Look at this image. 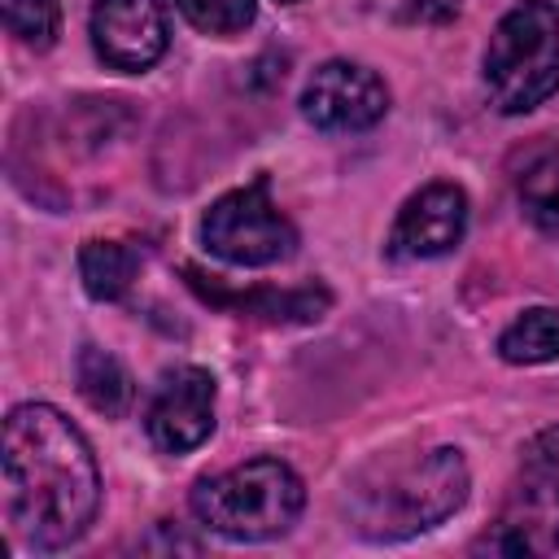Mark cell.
<instances>
[{
    "label": "cell",
    "instance_id": "obj_12",
    "mask_svg": "<svg viewBox=\"0 0 559 559\" xmlns=\"http://www.w3.org/2000/svg\"><path fill=\"white\" fill-rule=\"evenodd\" d=\"M507 175L528 223L546 236H559V140L533 135L515 144L507 157Z\"/></svg>",
    "mask_w": 559,
    "mask_h": 559
},
{
    "label": "cell",
    "instance_id": "obj_17",
    "mask_svg": "<svg viewBox=\"0 0 559 559\" xmlns=\"http://www.w3.org/2000/svg\"><path fill=\"white\" fill-rule=\"evenodd\" d=\"M175 4L205 35H240L258 17V0H175Z\"/></svg>",
    "mask_w": 559,
    "mask_h": 559
},
{
    "label": "cell",
    "instance_id": "obj_1",
    "mask_svg": "<svg viewBox=\"0 0 559 559\" xmlns=\"http://www.w3.org/2000/svg\"><path fill=\"white\" fill-rule=\"evenodd\" d=\"M100 507V472L87 437L48 402H22L4 419V520L31 550L79 542Z\"/></svg>",
    "mask_w": 559,
    "mask_h": 559
},
{
    "label": "cell",
    "instance_id": "obj_6",
    "mask_svg": "<svg viewBox=\"0 0 559 559\" xmlns=\"http://www.w3.org/2000/svg\"><path fill=\"white\" fill-rule=\"evenodd\" d=\"M472 550L489 555H546L559 550V450H533L524 476L511 485L502 515Z\"/></svg>",
    "mask_w": 559,
    "mask_h": 559
},
{
    "label": "cell",
    "instance_id": "obj_5",
    "mask_svg": "<svg viewBox=\"0 0 559 559\" xmlns=\"http://www.w3.org/2000/svg\"><path fill=\"white\" fill-rule=\"evenodd\" d=\"M201 240L214 258L231 266H271L297 249V227L271 201V183L253 179L245 188L223 192L205 210Z\"/></svg>",
    "mask_w": 559,
    "mask_h": 559
},
{
    "label": "cell",
    "instance_id": "obj_2",
    "mask_svg": "<svg viewBox=\"0 0 559 559\" xmlns=\"http://www.w3.org/2000/svg\"><path fill=\"white\" fill-rule=\"evenodd\" d=\"M188 507L210 533L227 542H266L297 524L306 485L280 459H249L218 476H201L188 493Z\"/></svg>",
    "mask_w": 559,
    "mask_h": 559
},
{
    "label": "cell",
    "instance_id": "obj_10",
    "mask_svg": "<svg viewBox=\"0 0 559 559\" xmlns=\"http://www.w3.org/2000/svg\"><path fill=\"white\" fill-rule=\"evenodd\" d=\"M463 231H467V192L459 183L437 179V183L419 188L415 197H406L384 249L397 262L441 258L463 240Z\"/></svg>",
    "mask_w": 559,
    "mask_h": 559
},
{
    "label": "cell",
    "instance_id": "obj_14",
    "mask_svg": "<svg viewBox=\"0 0 559 559\" xmlns=\"http://www.w3.org/2000/svg\"><path fill=\"white\" fill-rule=\"evenodd\" d=\"M140 271V249L127 240H83L79 249V280L87 297L118 301Z\"/></svg>",
    "mask_w": 559,
    "mask_h": 559
},
{
    "label": "cell",
    "instance_id": "obj_13",
    "mask_svg": "<svg viewBox=\"0 0 559 559\" xmlns=\"http://www.w3.org/2000/svg\"><path fill=\"white\" fill-rule=\"evenodd\" d=\"M74 380H79L83 402H87L96 415H105V419L127 415V406H131V397H135V384H131L127 367H122L109 349H100V345H83V349H79V358H74Z\"/></svg>",
    "mask_w": 559,
    "mask_h": 559
},
{
    "label": "cell",
    "instance_id": "obj_8",
    "mask_svg": "<svg viewBox=\"0 0 559 559\" xmlns=\"http://www.w3.org/2000/svg\"><path fill=\"white\" fill-rule=\"evenodd\" d=\"M148 441L166 454H188L214 432V376L205 367H170L144 411Z\"/></svg>",
    "mask_w": 559,
    "mask_h": 559
},
{
    "label": "cell",
    "instance_id": "obj_3",
    "mask_svg": "<svg viewBox=\"0 0 559 559\" xmlns=\"http://www.w3.org/2000/svg\"><path fill=\"white\" fill-rule=\"evenodd\" d=\"M485 96L498 114L515 118L559 92V9L550 0H520L489 35L480 61Z\"/></svg>",
    "mask_w": 559,
    "mask_h": 559
},
{
    "label": "cell",
    "instance_id": "obj_7",
    "mask_svg": "<svg viewBox=\"0 0 559 559\" xmlns=\"http://www.w3.org/2000/svg\"><path fill=\"white\" fill-rule=\"evenodd\" d=\"M389 114V87L358 61H323L301 87V118L319 131H367Z\"/></svg>",
    "mask_w": 559,
    "mask_h": 559
},
{
    "label": "cell",
    "instance_id": "obj_4",
    "mask_svg": "<svg viewBox=\"0 0 559 559\" xmlns=\"http://www.w3.org/2000/svg\"><path fill=\"white\" fill-rule=\"evenodd\" d=\"M467 463L454 445H437L380 485L362 489L354 502V533L371 542H402L450 520L467 498Z\"/></svg>",
    "mask_w": 559,
    "mask_h": 559
},
{
    "label": "cell",
    "instance_id": "obj_9",
    "mask_svg": "<svg viewBox=\"0 0 559 559\" xmlns=\"http://www.w3.org/2000/svg\"><path fill=\"white\" fill-rule=\"evenodd\" d=\"M170 44L166 0H96L92 4V48L105 66L140 74Z\"/></svg>",
    "mask_w": 559,
    "mask_h": 559
},
{
    "label": "cell",
    "instance_id": "obj_19",
    "mask_svg": "<svg viewBox=\"0 0 559 559\" xmlns=\"http://www.w3.org/2000/svg\"><path fill=\"white\" fill-rule=\"evenodd\" d=\"M275 4H297V0H275Z\"/></svg>",
    "mask_w": 559,
    "mask_h": 559
},
{
    "label": "cell",
    "instance_id": "obj_15",
    "mask_svg": "<svg viewBox=\"0 0 559 559\" xmlns=\"http://www.w3.org/2000/svg\"><path fill=\"white\" fill-rule=\"evenodd\" d=\"M498 354L515 367H537L559 358V310L555 306H533L520 319L507 323L498 336Z\"/></svg>",
    "mask_w": 559,
    "mask_h": 559
},
{
    "label": "cell",
    "instance_id": "obj_16",
    "mask_svg": "<svg viewBox=\"0 0 559 559\" xmlns=\"http://www.w3.org/2000/svg\"><path fill=\"white\" fill-rule=\"evenodd\" d=\"M4 4V26L17 44L44 52L57 44L61 31V0H0Z\"/></svg>",
    "mask_w": 559,
    "mask_h": 559
},
{
    "label": "cell",
    "instance_id": "obj_18",
    "mask_svg": "<svg viewBox=\"0 0 559 559\" xmlns=\"http://www.w3.org/2000/svg\"><path fill=\"white\" fill-rule=\"evenodd\" d=\"M397 17L402 22H432V26H441V22L459 17V0H406Z\"/></svg>",
    "mask_w": 559,
    "mask_h": 559
},
{
    "label": "cell",
    "instance_id": "obj_11",
    "mask_svg": "<svg viewBox=\"0 0 559 559\" xmlns=\"http://www.w3.org/2000/svg\"><path fill=\"white\" fill-rule=\"evenodd\" d=\"M188 284L218 310H231V314H249V319H266V323H310V319H323L328 306H332V293L323 284H301V288H249V293H236V288H223L218 275H205L197 266H183Z\"/></svg>",
    "mask_w": 559,
    "mask_h": 559
}]
</instances>
